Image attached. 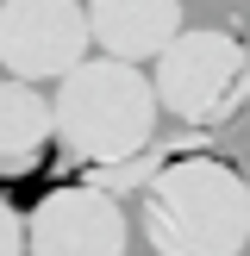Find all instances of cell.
Masks as SVG:
<instances>
[{
  "mask_svg": "<svg viewBox=\"0 0 250 256\" xmlns=\"http://www.w3.org/2000/svg\"><path fill=\"white\" fill-rule=\"evenodd\" d=\"M156 94L138 62L119 56H82L69 75H56L50 94V144L69 162H82L88 182L119 194L132 182H150V150H156Z\"/></svg>",
  "mask_w": 250,
  "mask_h": 256,
  "instance_id": "obj_1",
  "label": "cell"
},
{
  "mask_svg": "<svg viewBox=\"0 0 250 256\" xmlns=\"http://www.w3.org/2000/svg\"><path fill=\"white\" fill-rule=\"evenodd\" d=\"M138 225L156 256H238L250 244V188L219 156H175L144 182Z\"/></svg>",
  "mask_w": 250,
  "mask_h": 256,
  "instance_id": "obj_2",
  "label": "cell"
},
{
  "mask_svg": "<svg viewBox=\"0 0 250 256\" xmlns=\"http://www.w3.org/2000/svg\"><path fill=\"white\" fill-rule=\"evenodd\" d=\"M150 62V94L182 125H232L250 100V50L232 32H175Z\"/></svg>",
  "mask_w": 250,
  "mask_h": 256,
  "instance_id": "obj_3",
  "label": "cell"
},
{
  "mask_svg": "<svg viewBox=\"0 0 250 256\" xmlns=\"http://www.w3.org/2000/svg\"><path fill=\"white\" fill-rule=\"evenodd\" d=\"M82 0H0V69L12 82H56L88 56Z\"/></svg>",
  "mask_w": 250,
  "mask_h": 256,
  "instance_id": "obj_4",
  "label": "cell"
},
{
  "mask_svg": "<svg viewBox=\"0 0 250 256\" xmlns=\"http://www.w3.org/2000/svg\"><path fill=\"white\" fill-rule=\"evenodd\" d=\"M132 225L119 212V194L94 182L50 188L25 219V250L32 256H125Z\"/></svg>",
  "mask_w": 250,
  "mask_h": 256,
  "instance_id": "obj_5",
  "label": "cell"
},
{
  "mask_svg": "<svg viewBox=\"0 0 250 256\" xmlns=\"http://www.w3.org/2000/svg\"><path fill=\"white\" fill-rule=\"evenodd\" d=\"M82 12L100 56H119V62H150L182 32V0H88Z\"/></svg>",
  "mask_w": 250,
  "mask_h": 256,
  "instance_id": "obj_6",
  "label": "cell"
},
{
  "mask_svg": "<svg viewBox=\"0 0 250 256\" xmlns=\"http://www.w3.org/2000/svg\"><path fill=\"white\" fill-rule=\"evenodd\" d=\"M50 150V100L38 82H0V175H32Z\"/></svg>",
  "mask_w": 250,
  "mask_h": 256,
  "instance_id": "obj_7",
  "label": "cell"
},
{
  "mask_svg": "<svg viewBox=\"0 0 250 256\" xmlns=\"http://www.w3.org/2000/svg\"><path fill=\"white\" fill-rule=\"evenodd\" d=\"M0 256H25V219L0 200Z\"/></svg>",
  "mask_w": 250,
  "mask_h": 256,
  "instance_id": "obj_8",
  "label": "cell"
},
{
  "mask_svg": "<svg viewBox=\"0 0 250 256\" xmlns=\"http://www.w3.org/2000/svg\"><path fill=\"white\" fill-rule=\"evenodd\" d=\"M244 188H250V182H244Z\"/></svg>",
  "mask_w": 250,
  "mask_h": 256,
  "instance_id": "obj_9",
  "label": "cell"
}]
</instances>
